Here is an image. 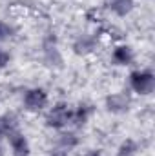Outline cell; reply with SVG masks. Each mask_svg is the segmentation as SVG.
<instances>
[{
	"label": "cell",
	"mask_w": 155,
	"mask_h": 156,
	"mask_svg": "<svg viewBox=\"0 0 155 156\" xmlns=\"http://www.w3.org/2000/svg\"><path fill=\"white\" fill-rule=\"evenodd\" d=\"M153 85H155V78L152 73L144 71V73H133L131 75V87L141 93V94H148L153 91Z\"/></svg>",
	"instance_id": "cell-1"
},
{
	"label": "cell",
	"mask_w": 155,
	"mask_h": 156,
	"mask_svg": "<svg viewBox=\"0 0 155 156\" xmlns=\"http://www.w3.org/2000/svg\"><path fill=\"white\" fill-rule=\"evenodd\" d=\"M70 118H71V113H70L68 105L59 104V105L53 107V111L47 115V125H49V127H62Z\"/></svg>",
	"instance_id": "cell-2"
},
{
	"label": "cell",
	"mask_w": 155,
	"mask_h": 156,
	"mask_svg": "<svg viewBox=\"0 0 155 156\" xmlns=\"http://www.w3.org/2000/svg\"><path fill=\"white\" fill-rule=\"evenodd\" d=\"M46 102H47V96H46V93H44L42 89H33V91H29V93L26 94V105H28V109H31V111L42 109V107L46 105Z\"/></svg>",
	"instance_id": "cell-3"
},
{
	"label": "cell",
	"mask_w": 155,
	"mask_h": 156,
	"mask_svg": "<svg viewBox=\"0 0 155 156\" xmlns=\"http://www.w3.org/2000/svg\"><path fill=\"white\" fill-rule=\"evenodd\" d=\"M11 147H13V154L15 156H28L29 154L28 140L22 134H11Z\"/></svg>",
	"instance_id": "cell-4"
},
{
	"label": "cell",
	"mask_w": 155,
	"mask_h": 156,
	"mask_svg": "<svg viewBox=\"0 0 155 156\" xmlns=\"http://www.w3.org/2000/svg\"><path fill=\"white\" fill-rule=\"evenodd\" d=\"M108 5H110L112 11H115L117 15L124 16V15H128L131 11L133 0H108Z\"/></svg>",
	"instance_id": "cell-5"
},
{
	"label": "cell",
	"mask_w": 155,
	"mask_h": 156,
	"mask_svg": "<svg viewBox=\"0 0 155 156\" xmlns=\"http://www.w3.org/2000/svg\"><path fill=\"white\" fill-rule=\"evenodd\" d=\"M106 104H108V109L113 111V113H120V111L128 109V100H126V96H122V94H113V96H110Z\"/></svg>",
	"instance_id": "cell-6"
},
{
	"label": "cell",
	"mask_w": 155,
	"mask_h": 156,
	"mask_svg": "<svg viewBox=\"0 0 155 156\" xmlns=\"http://www.w3.org/2000/svg\"><path fill=\"white\" fill-rule=\"evenodd\" d=\"M133 58V53L130 47H117L115 53H113V60L119 64H130Z\"/></svg>",
	"instance_id": "cell-7"
},
{
	"label": "cell",
	"mask_w": 155,
	"mask_h": 156,
	"mask_svg": "<svg viewBox=\"0 0 155 156\" xmlns=\"http://www.w3.org/2000/svg\"><path fill=\"white\" fill-rule=\"evenodd\" d=\"M91 45H93V40L84 37V38H80L77 44H75V49H77V53H88V51L91 49Z\"/></svg>",
	"instance_id": "cell-8"
},
{
	"label": "cell",
	"mask_w": 155,
	"mask_h": 156,
	"mask_svg": "<svg viewBox=\"0 0 155 156\" xmlns=\"http://www.w3.org/2000/svg\"><path fill=\"white\" fill-rule=\"evenodd\" d=\"M133 153H135V145H133V142H126V144L120 145L119 156H133Z\"/></svg>",
	"instance_id": "cell-9"
},
{
	"label": "cell",
	"mask_w": 155,
	"mask_h": 156,
	"mask_svg": "<svg viewBox=\"0 0 155 156\" xmlns=\"http://www.w3.org/2000/svg\"><path fill=\"white\" fill-rule=\"evenodd\" d=\"M11 33H13V29H11L7 24L0 22V42H2V40H7L11 37Z\"/></svg>",
	"instance_id": "cell-10"
},
{
	"label": "cell",
	"mask_w": 155,
	"mask_h": 156,
	"mask_svg": "<svg viewBox=\"0 0 155 156\" xmlns=\"http://www.w3.org/2000/svg\"><path fill=\"white\" fill-rule=\"evenodd\" d=\"M9 129H11V120H9V118H2L0 116V134L7 133Z\"/></svg>",
	"instance_id": "cell-11"
},
{
	"label": "cell",
	"mask_w": 155,
	"mask_h": 156,
	"mask_svg": "<svg viewBox=\"0 0 155 156\" xmlns=\"http://www.w3.org/2000/svg\"><path fill=\"white\" fill-rule=\"evenodd\" d=\"M7 62H9V55L6 51H0V67H4Z\"/></svg>",
	"instance_id": "cell-12"
},
{
	"label": "cell",
	"mask_w": 155,
	"mask_h": 156,
	"mask_svg": "<svg viewBox=\"0 0 155 156\" xmlns=\"http://www.w3.org/2000/svg\"><path fill=\"white\" fill-rule=\"evenodd\" d=\"M75 120H77V123H80V122H84L86 120V109H78L77 111V116H75Z\"/></svg>",
	"instance_id": "cell-13"
},
{
	"label": "cell",
	"mask_w": 155,
	"mask_h": 156,
	"mask_svg": "<svg viewBox=\"0 0 155 156\" xmlns=\"http://www.w3.org/2000/svg\"><path fill=\"white\" fill-rule=\"evenodd\" d=\"M53 156H66V154H62V153H57V154H53Z\"/></svg>",
	"instance_id": "cell-14"
},
{
	"label": "cell",
	"mask_w": 155,
	"mask_h": 156,
	"mask_svg": "<svg viewBox=\"0 0 155 156\" xmlns=\"http://www.w3.org/2000/svg\"><path fill=\"white\" fill-rule=\"evenodd\" d=\"M91 156H97V154H91Z\"/></svg>",
	"instance_id": "cell-15"
}]
</instances>
